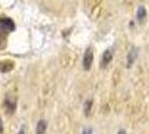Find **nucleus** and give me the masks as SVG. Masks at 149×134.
I'll return each mask as SVG.
<instances>
[{"label":"nucleus","instance_id":"f257e3e1","mask_svg":"<svg viewBox=\"0 0 149 134\" xmlns=\"http://www.w3.org/2000/svg\"><path fill=\"white\" fill-rule=\"evenodd\" d=\"M92 64H93V50L91 47H89L85 50L84 56H83V68L85 70H89L92 66Z\"/></svg>","mask_w":149,"mask_h":134},{"label":"nucleus","instance_id":"f03ea898","mask_svg":"<svg viewBox=\"0 0 149 134\" xmlns=\"http://www.w3.org/2000/svg\"><path fill=\"white\" fill-rule=\"evenodd\" d=\"M15 30V23L11 19L9 18H3L1 21H0V31L1 32H5V34H8V32H11Z\"/></svg>","mask_w":149,"mask_h":134},{"label":"nucleus","instance_id":"7ed1b4c3","mask_svg":"<svg viewBox=\"0 0 149 134\" xmlns=\"http://www.w3.org/2000/svg\"><path fill=\"white\" fill-rule=\"evenodd\" d=\"M112 58H113V49L112 48H108L103 55H102V58H101V67L102 68H105L112 61Z\"/></svg>","mask_w":149,"mask_h":134},{"label":"nucleus","instance_id":"20e7f679","mask_svg":"<svg viewBox=\"0 0 149 134\" xmlns=\"http://www.w3.org/2000/svg\"><path fill=\"white\" fill-rule=\"evenodd\" d=\"M5 106H6V113H7V115H11V114H14L16 111V107H17V103H16L15 99H11V98H8L6 99V103H5Z\"/></svg>","mask_w":149,"mask_h":134},{"label":"nucleus","instance_id":"39448f33","mask_svg":"<svg viewBox=\"0 0 149 134\" xmlns=\"http://www.w3.org/2000/svg\"><path fill=\"white\" fill-rule=\"evenodd\" d=\"M47 128V123L45 119H39L36 125V134H45Z\"/></svg>","mask_w":149,"mask_h":134},{"label":"nucleus","instance_id":"423d86ee","mask_svg":"<svg viewBox=\"0 0 149 134\" xmlns=\"http://www.w3.org/2000/svg\"><path fill=\"white\" fill-rule=\"evenodd\" d=\"M137 56H138L137 49L132 48V49L129 52V54H128V67H130L132 64H134L136 58H137Z\"/></svg>","mask_w":149,"mask_h":134},{"label":"nucleus","instance_id":"0eeeda50","mask_svg":"<svg viewBox=\"0 0 149 134\" xmlns=\"http://www.w3.org/2000/svg\"><path fill=\"white\" fill-rule=\"evenodd\" d=\"M146 16H147L146 8L140 6V7L138 8V10H137V18H138V20H139V21H142V20L146 18Z\"/></svg>","mask_w":149,"mask_h":134},{"label":"nucleus","instance_id":"6e6552de","mask_svg":"<svg viewBox=\"0 0 149 134\" xmlns=\"http://www.w3.org/2000/svg\"><path fill=\"white\" fill-rule=\"evenodd\" d=\"M92 99H88V101H85V103H84V114H85V116H89L90 112L92 110Z\"/></svg>","mask_w":149,"mask_h":134},{"label":"nucleus","instance_id":"1a4fd4ad","mask_svg":"<svg viewBox=\"0 0 149 134\" xmlns=\"http://www.w3.org/2000/svg\"><path fill=\"white\" fill-rule=\"evenodd\" d=\"M27 126L26 125H22V127H20V130H19V132L17 134H27Z\"/></svg>","mask_w":149,"mask_h":134},{"label":"nucleus","instance_id":"9d476101","mask_svg":"<svg viewBox=\"0 0 149 134\" xmlns=\"http://www.w3.org/2000/svg\"><path fill=\"white\" fill-rule=\"evenodd\" d=\"M3 133V123H2V119H0V134Z\"/></svg>","mask_w":149,"mask_h":134},{"label":"nucleus","instance_id":"9b49d317","mask_svg":"<svg viewBox=\"0 0 149 134\" xmlns=\"http://www.w3.org/2000/svg\"><path fill=\"white\" fill-rule=\"evenodd\" d=\"M82 134H91V130H88V128H85L84 131L82 132Z\"/></svg>","mask_w":149,"mask_h":134},{"label":"nucleus","instance_id":"f8f14e48","mask_svg":"<svg viewBox=\"0 0 149 134\" xmlns=\"http://www.w3.org/2000/svg\"><path fill=\"white\" fill-rule=\"evenodd\" d=\"M118 134H126V131L125 130H120L119 132H118Z\"/></svg>","mask_w":149,"mask_h":134}]
</instances>
